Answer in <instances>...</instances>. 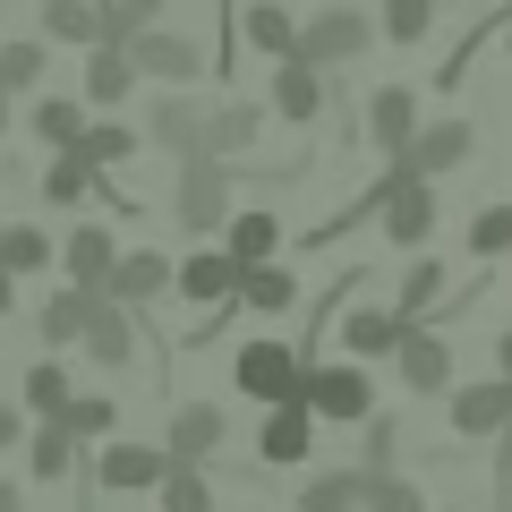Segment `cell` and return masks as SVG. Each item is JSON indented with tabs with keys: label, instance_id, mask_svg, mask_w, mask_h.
Listing matches in <instances>:
<instances>
[{
	"label": "cell",
	"instance_id": "6da1fadb",
	"mask_svg": "<svg viewBox=\"0 0 512 512\" xmlns=\"http://www.w3.org/2000/svg\"><path fill=\"white\" fill-rule=\"evenodd\" d=\"M231 205H239L231 163H222V154H188V163H180V188H171V214H180V231H188V239H214L222 222H231Z\"/></svg>",
	"mask_w": 512,
	"mask_h": 512
},
{
	"label": "cell",
	"instance_id": "7a4b0ae2",
	"mask_svg": "<svg viewBox=\"0 0 512 512\" xmlns=\"http://www.w3.org/2000/svg\"><path fill=\"white\" fill-rule=\"evenodd\" d=\"M299 402H308L316 419H333V427H359L367 410H376V384H367L359 359H308L299 367Z\"/></svg>",
	"mask_w": 512,
	"mask_h": 512
},
{
	"label": "cell",
	"instance_id": "3957f363",
	"mask_svg": "<svg viewBox=\"0 0 512 512\" xmlns=\"http://www.w3.org/2000/svg\"><path fill=\"white\" fill-rule=\"evenodd\" d=\"M367 43H376V18H367L359 0H333V9H316V18L299 26V43H291V52L308 60V69H325V77H333V69H350V60H359Z\"/></svg>",
	"mask_w": 512,
	"mask_h": 512
},
{
	"label": "cell",
	"instance_id": "277c9868",
	"mask_svg": "<svg viewBox=\"0 0 512 512\" xmlns=\"http://www.w3.org/2000/svg\"><path fill=\"white\" fill-rule=\"evenodd\" d=\"M299 367H308V350H299V342H282V333H256V342H239L231 384L248 393V402H299Z\"/></svg>",
	"mask_w": 512,
	"mask_h": 512
},
{
	"label": "cell",
	"instance_id": "5b68a950",
	"mask_svg": "<svg viewBox=\"0 0 512 512\" xmlns=\"http://www.w3.org/2000/svg\"><path fill=\"white\" fill-rule=\"evenodd\" d=\"M393 188H384V205H376V222H384V248H410L419 256L427 248V231H436V180H419V171L393 154Z\"/></svg>",
	"mask_w": 512,
	"mask_h": 512
},
{
	"label": "cell",
	"instance_id": "8992f818",
	"mask_svg": "<svg viewBox=\"0 0 512 512\" xmlns=\"http://www.w3.org/2000/svg\"><path fill=\"white\" fill-rule=\"evenodd\" d=\"M128 60H137V77H154V86H197V77L214 69V52H205L197 35H171V26L128 35Z\"/></svg>",
	"mask_w": 512,
	"mask_h": 512
},
{
	"label": "cell",
	"instance_id": "52a82bcc",
	"mask_svg": "<svg viewBox=\"0 0 512 512\" xmlns=\"http://www.w3.org/2000/svg\"><path fill=\"white\" fill-rule=\"evenodd\" d=\"M171 470L163 444H128V436H103V453H94V487L103 495H154Z\"/></svg>",
	"mask_w": 512,
	"mask_h": 512
},
{
	"label": "cell",
	"instance_id": "ba28073f",
	"mask_svg": "<svg viewBox=\"0 0 512 512\" xmlns=\"http://www.w3.org/2000/svg\"><path fill=\"white\" fill-rule=\"evenodd\" d=\"M478 154V128L461 120V111H444V120H419V137L402 146V163L419 171V180H444V171H461Z\"/></svg>",
	"mask_w": 512,
	"mask_h": 512
},
{
	"label": "cell",
	"instance_id": "9c48e42d",
	"mask_svg": "<svg viewBox=\"0 0 512 512\" xmlns=\"http://www.w3.org/2000/svg\"><path fill=\"white\" fill-rule=\"evenodd\" d=\"M393 376H402L419 402L427 393H453V342H444L436 325H410L402 342H393Z\"/></svg>",
	"mask_w": 512,
	"mask_h": 512
},
{
	"label": "cell",
	"instance_id": "30bf717a",
	"mask_svg": "<svg viewBox=\"0 0 512 512\" xmlns=\"http://www.w3.org/2000/svg\"><path fill=\"white\" fill-rule=\"evenodd\" d=\"M308 453H316V410H308V402H265L256 461H265V470H299Z\"/></svg>",
	"mask_w": 512,
	"mask_h": 512
},
{
	"label": "cell",
	"instance_id": "8fae6325",
	"mask_svg": "<svg viewBox=\"0 0 512 512\" xmlns=\"http://www.w3.org/2000/svg\"><path fill=\"white\" fill-rule=\"evenodd\" d=\"M504 427H512V376L453 384V436L461 444H504Z\"/></svg>",
	"mask_w": 512,
	"mask_h": 512
},
{
	"label": "cell",
	"instance_id": "7c38bea8",
	"mask_svg": "<svg viewBox=\"0 0 512 512\" xmlns=\"http://www.w3.org/2000/svg\"><path fill=\"white\" fill-rule=\"evenodd\" d=\"M359 137L384 154V163H393V154L419 137V94H410V86H376V94L359 103Z\"/></svg>",
	"mask_w": 512,
	"mask_h": 512
},
{
	"label": "cell",
	"instance_id": "4fadbf2b",
	"mask_svg": "<svg viewBox=\"0 0 512 512\" xmlns=\"http://www.w3.org/2000/svg\"><path fill=\"white\" fill-rule=\"evenodd\" d=\"M103 299H120V308L154 316V299H171V256H163V248H120V265H111Z\"/></svg>",
	"mask_w": 512,
	"mask_h": 512
},
{
	"label": "cell",
	"instance_id": "5bb4252c",
	"mask_svg": "<svg viewBox=\"0 0 512 512\" xmlns=\"http://www.w3.org/2000/svg\"><path fill=\"white\" fill-rule=\"evenodd\" d=\"M52 265H60V282H69V291H103V282H111V265H120V239H111L103 222H77V231L60 239V256H52Z\"/></svg>",
	"mask_w": 512,
	"mask_h": 512
},
{
	"label": "cell",
	"instance_id": "9a60e30c",
	"mask_svg": "<svg viewBox=\"0 0 512 512\" xmlns=\"http://www.w3.org/2000/svg\"><path fill=\"white\" fill-rule=\"evenodd\" d=\"M171 291H180L188 308H222V299L239 291V256L222 248V239L197 248V256H180V265H171Z\"/></svg>",
	"mask_w": 512,
	"mask_h": 512
},
{
	"label": "cell",
	"instance_id": "2e32d148",
	"mask_svg": "<svg viewBox=\"0 0 512 512\" xmlns=\"http://www.w3.org/2000/svg\"><path fill=\"white\" fill-rule=\"evenodd\" d=\"M137 333H146V316H137V308L94 299V316H86V333H77V350H86L94 367H128V359H137Z\"/></svg>",
	"mask_w": 512,
	"mask_h": 512
},
{
	"label": "cell",
	"instance_id": "e0dca14e",
	"mask_svg": "<svg viewBox=\"0 0 512 512\" xmlns=\"http://www.w3.org/2000/svg\"><path fill=\"white\" fill-rule=\"evenodd\" d=\"M146 146H163L171 163H188V154H205V103H197V94H180V86H171L163 103L146 111Z\"/></svg>",
	"mask_w": 512,
	"mask_h": 512
},
{
	"label": "cell",
	"instance_id": "ac0fdd59",
	"mask_svg": "<svg viewBox=\"0 0 512 512\" xmlns=\"http://www.w3.org/2000/svg\"><path fill=\"white\" fill-rule=\"evenodd\" d=\"M325 94H333V77L325 69H308V60H274V86H265V111H282L291 128H308L316 111H325Z\"/></svg>",
	"mask_w": 512,
	"mask_h": 512
},
{
	"label": "cell",
	"instance_id": "d6986e66",
	"mask_svg": "<svg viewBox=\"0 0 512 512\" xmlns=\"http://www.w3.org/2000/svg\"><path fill=\"white\" fill-rule=\"evenodd\" d=\"M222 436H231L222 402H180V410H171V436H163V453H171V461H197V470H214Z\"/></svg>",
	"mask_w": 512,
	"mask_h": 512
},
{
	"label": "cell",
	"instance_id": "ffe728a7",
	"mask_svg": "<svg viewBox=\"0 0 512 512\" xmlns=\"http://www.w3.org/2000/svg\"><path fill=\"white\" fill-rule=\"evenodd\" d=\"M128 94H137V60H128V43H86V111H120Z\"/></svg>",
	"mask_w": 512,
	"mask_h": 512
},
{
	"label": "cell",
	"instance_id": "44dd1931",
	"mask_svg": "<svg viewBox=\"0 0 512 512\" xmlns=\"http://www.w3.org/2000/svg\"><path fill=\"white\" fill-rule=\"evenodd\" d=\"M265 120H274V111H265V103H248V94H231V103H214V111H205V154H222V163H239V154H248L256 137H265Z\"/></svg>",
	"mask_w": 512,
	"mask_h": 512
},
{
	"label": "cell",
	"instance_id": "7402d4cb",
	"mask_svg": "<svg viewBox=\"0 0 512 512\" xmlns=\"http://www.w3.org/2000/svg\"><path fill=\"white\" fill-rule=\"evenodd\" d=\"M239 316H291L299 308V274L282 265V256H265V265H239Z\"/></svg>",
	"mask_w": 512,
	"mask_h": 512
},
{
	"label": "cell",
	"instance_id": "603a6c76",
	"mask_svg": "<svg viewBox=\"0 0 512 512\" xmlns=\"http://www.w3.org/2000/svg\"><path fill=\"white\" fill-rule=\"evenodd\" d=\"M214 239L239 256V265H265V256H282V214L274 205H231V222H222Z\"/></svg>",
	"mask_w": 512,
	"mask_h": 512
},
{
	"label": "cell",
	"instance_id": "cb8c5ba5",
	"mask_svg": "<svg viewBox=\"0 0 512 512\" xmlns=\"http://www.w3.org/2000/svg\"><path fill=\"white\" fill-rule=\"evenodd\" d=\"M18 453H26V478H43V487H69L77 461H86V453H77V436H69L60 419H35V436H26Z\"/></svg>",
	"mask_w": 512,
	"mask_h": 512
},
{
	"label": "cell",
	"instance_id": "d4e9b609",
	"mask_svg": "<svg viewBox=\"0 0 512 512\" xmlns=\"http://www.w3.org/2000/svg\"><path fill=\"white\" fill-rule=\"evenodd\" d=\"M35 26L52 52H86V43H103V0H43Z\"/></svg>",
	"mask_w": 512,
	"mask_h": 512
},
{
	"label": "cell",
	"instance_id": "484cf974",
	"mask_svg": "<svg viewBox=\"0 0 512 512\" xmlns=\"http://www.w3.org/2000/svg\"><path fill=\"white\" fill-rule=\"evenodd\" d=\"M231 35H239V43H256L265 60H291V43H299V18L282 9V0H248V9H231Z\"/></svg>",
	"mask_w": 512,
	"mask_h": 512
},
{
	"label": "cell",
	"instance_id": "4316f807",
	"mask_svg": "<svg viewBox=\"0 0 512 512\" xmlns=\"http://www.w3.org/2000/svg\"><path fill=\"white\" fill-rule=\"evenodd\" d=\"M410 333V316L402 308H359V316H342V359H393V342Z\"/></svg>",
	"mask_w": 512,
	"mask_h": 512
},
{
	"label": "cell",
	"instance_id": "83f0119b",
	"mask_svg": "<svg viewBox=\"0 0 512 512\" xmlns=\"http://www.w3.org/2000/svg\"><path fill=\"white\" fill-rule=\"evenodd\" d=\"M94 299H103V291H69V282H60V291L35 308V333H43V350H77V333H86Z\"/></svg>",
	"mask_w": 512,
	"mask_h": 512
},
{
	"label": "cell",
	"instance_id": "f1b7e54d",
	"mask_svg": "<svg viewBox=\"0 0 512 512\" xmlns=\"http://www.w3.org/2000/svg\"><path fill=\"white\" fill-rule=\"evenodd\" d=\"M359 495H367V470L359 461H333V470H308L299 512H359Z\"/></svg>",
	"mask_w": 512,
	"mask_h": 512
},
{
	"label": "cell",
	"instance_id": "f546056e",
	"mask_svg": "<svg viewBox=\"0 0 512 512\" xmlns=\"http://www.w3.org/2000/svg\"><path fill=\"white\" fill-rule=\"evenodd\" d=\"M69 393H77V384H69V367H60V350H52V359H35V367L18 376V410H26V419H60V410H69Z\"/></svg>",
	"mask_w": 512,
	"mask_h": 512
},
{
	"label": "cell",
	"instance_id": "4dcf8cb0",
	"mask_svg": "<svg viewBox=\"0 0 512 512\" xmlns=\"http://www.w3.org/2000/svg\"><path fill=\"white\" fill-rule=\"evenodd\" d=\"M35 197L43 205H52V214H77V205H86L94 197V163H86V154H52V171H43V180H35Z\"/></svg>",
	"mask_w": 512,
	"mask_h": 512
},
{
	"label": "cell",
	"instance_id": "1f68e13d",
	"mask_svg": "<svg viewBox=\"0 0 512 512\" xmlns=\"http://www.w3.org/2000/svg\"><path fill=\"white\" fill-rule=\"evenodd\" d=\"M26 120H35V137H43L52 154H69L77 137H86V120H94V111H86V94H43V103L26 111Z\"/></svg>",
	"mask_w": 512,
	"mask_h": 512
},
{
	"label": "cell",
	"instance_id": "d6a6232c",
	"mask_svg": "<svg viewBox=\"0 0 512 512\" xmlns=\"http://www.w3.org/2000/svg\"><path fill=\"white\" fill-rule=\"evenodd\" d=\"M52 256H60V239L52 231H35V222H9V231H0V265H9V274H52Z\"/></svg>",
	"mask_w": 512,
	"mask_h": 512
},
{
	"label": "cell",
	"instance_id": "836d02e7",
	"mask_svg": "<svg viewBox=\"0 0 512 512\" xmlns=\"http://www.w3.org/2000/svg\"><path fill=\"white\" fill-rule=\"evenodd\" d=\"M137 146H146V137H137L128 120H86V137H77V154H86L94 171H120V163H137Z\"/></svg>",
	"mask_w": 512,
	"mask_h": 512
},
{
	"label": "cell",
	"instance_id": "e575fe53",
	"mask_svg": "<svg viewBox=\"0 0 512 512\" xmlns=\"http://www.w3.org/2000/svg\"><path fill=\"white\" fill-rule=\"evenodd\" d=\"M444 291H453V282H444V265H436V256H410V274H402V291H393V308H402L410 325H427Z\"/></svg>",
	"mask_w": 512,
	"mask_h": 512
},
{
	"label": "cell",
	"instance_id": "d590c367",
	"mask_svg": "<svg viewBox=\"0 0 512 512\" xmlns=\"http://www.w3.org/2000/svg\"><path fill=\"white\" fill-rule=\"evenodd\" d=\"M393 461H402V419H393V410H367L359 419V470L384 478Z\"/></svg>",
	"mask_w": 512,
	"mask_h": 512
},
{
	"label": "cell",
	"instance_id": "8d00e7d4",
	"mask_svg": "<svg viewBox=\"0 0 512 512\" xmlns=\"http://www.w3.org/2000/svg\"><path fill=\"white\" fill-rule=\"evenodd\" d=\"M60 427H69L77 444H103L111 427H120V402H111V393H69V410H60Z\"/></svg>",
	"mask_w": 512,
	"mask_h": 512
},
{
	"label": "cell",
	"instance_id": "74e56055",
	"mask_svg": "<svg viewBox=\"0 0 512 512\" xmlns=\"http://www.w3.org/2000/svg\"><path fill=\"white\" fill-rule=\"evenodd\" d=\"M154 495H163V512H214V478H205L197 461H171Z\"/></svg>",
	"mask_w": 512,
	"mask_h": 512
},
{
	"label": "cell",
	"instance_id": "f35d334b",
	"mask_svg": "<svg viewBox=\"0 0 512 512\" xmlns=\"http://www.w3.org/2000/svg\"><path fill=\"white\" fill-rule=\"evenodd\" d=\"M427 26H436V0H384V9H376V35L384 43H410V52L427 43Z\"/></svg>",
	"mask_w": 512,
	"mask_h": 512
},
{
	"label": "cell",
	"instance_id": "ab89813d",
	"mask_svg": "<svg viewBox=\"0 0 512 512\" xmlns=\"http://www.w3.org/2000/svg\"><path fill=\"white\" fill-rule=\"evenodd\" d=\"M470 256H478V265L512 256V205H478V214H470Z\"/></svg>",
	"mask_w": 512,
	"mask_h": 512
},
{
	"label": "cell",
	"instance_id": "60d3db41",
	"mask_svg": "<svg viewBox=\"0 0 512 512\" xmlns=\"http://www.w3.org/2000/svg\"><path fill=\"white\" fill-rule=\"evenodd\" d=\"M43 69H52V43H0V86L9 94L43 86Z\"/></svg>",
	"mask_w": 512,
	"mask_h": 512
},
{
	"label": "cell",
	"instance_id": "b9f144b4",
	"mask_svg": "<svg viewBox=\"0 0 512 512\" xmlns=\"http://www.w3.org/2000/svg\"><path fill=\"white\" fill-rule=\"evenodd\" d=\"M163 9H171V0H103V35H111V43H128V35H146Z\"/></svg>",
	"mask_w": 512,
	"mask_h": 512
},
{
	"label": "cell",
	"instance_id": "7bdbcfd3",
	"mask_svg": "<svg viewBox=\"0 0 512 512\" xmlns=\"http://www.w3.org/2000/svg\"><path fill=\"white\" fill-rule=\"evenodd\" d=\"M359 512H427V504H419V487H410L402 470H384V478H367Z\"/></svg>",
	"mask_w": 512,
	"mask_h": 512
},
{
	"label": "cell",
	"instance_id": "ee69618b",
	"mask_svg": "<svg viewBox=\"0 0 512 512\" xmlns=\"http://www.w3.org/2000/svg\"><path fill=\"white\" fill-rule=\"evenodd\" d=\"M18 444H26V410L0 402V453H18Z\"/></svg>",
	"mask_w": 512,
	"mask_h": 512
},
{
	"label": "cell",
	"instance_id": "f6af8a7d",
	"mask_svg": "<svg viewBox=\"0 0 512 512\" xmlns=\"http://www.w3.org/2000/svg\"><path fill=\"white\" fill-rule=\"evenodd\" d=\"M0 316H18V274L0 265Z\"/></svg>",
	"mask_w": 512,
	"mask_h": 512
},
{
	"label": "cell",
	"instance_id": "bcb514c9",
	"mask_svg": "<svg viewBox=\"0 0 512 512\" xmlns=\"http://www.w3.org/2000/svg\"><path fill=\"white\" fill-rule=\"evenodd\" d=\"M0 512H26V495H18V478H0Z\"/></svg>",
	"mask_w": 512,
	"mask_h": 512
},
{
	"label": "cell",
	"instance_id": "7dc6e473",
	"mask_svg": "<svg viewBox=\"0 0 512 512\" xmlns=\"http://www.w3.org/2000/svg\"><path fill=\"white\" fill-rule=\"evenodd\" d=\"M495 376H512V333H504V342H495Z\"/></svg>",
	"mask_w": 512,
	"mask_h": 512
},
{
	"label": "cell",
	"instance_id": "c3c4849f",
	"mask_svg": "<svg viewBox=\"0 0 512 512\" xmlns=\"http://www.w3.org/2000/svg\"><path fill=\"white\" fill-rule=\"evenodd\" d=\"M0 137H9V86H0Z\"/></svg>",
	"mask_w": 512,
	"mask_h": 512
},
{
	"label": "cell",
	"instance_id": "681fc988",
	"mask_svg": "<svg viewBox=\"0 0 512 512\" xmlns=\"http://www.w3.org/2000/svg\"><path fill=\"white\" fill-rule=\"evenodd\" d=\"M504 60H512V9H504Z\"/></svg>",
	"mask_w": 512,
	"mask_h": 512
},
{
	"label": "cell",
	"instance_id": "f907efd6",
	"mask_svg": "<svg viewBox=\"0 0 512 512\" xmlns=\"http://www.w3.org/2000/svg\"><path fill=\"white\" fill-rule=\"evenodd\" d=\"M495 9H512V0H495Z\"/></svg>",
	"mask_w": 512,
	"mask_h": 512
},
{
	"label": "cell",
	"instance_id": "816d5d0a",
	"mask_svg": "<svg viewBox=\"0 0 512 512\" xmlns=\"http://www.w3.org/2000/svg\"><path fill=\"white\" fill-rule=\"evenodd\" d=\"M504 444H512V427H504Z\"/></svg>",
	"mask_w": 512,
	"mask_h": 512
},
{
	"label": "cell",
	"instance_id": "f5cc1de1",
	"mask_svg": "<svg viewBox=\"0 0 512 512\" xmlns=\"http://www.w3.org/2000/svg\"><path fill=\"white\" fill-rule=\"evenodd\" d=\"M0 231H9V222H0Z\"/></svg>",
	"mask_w": 512,
	"mask_h": 512
}]
</instances>
